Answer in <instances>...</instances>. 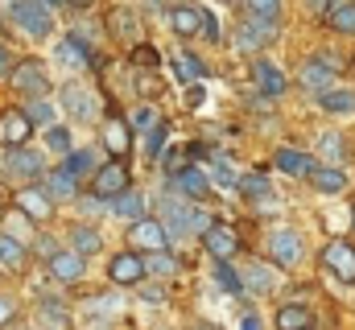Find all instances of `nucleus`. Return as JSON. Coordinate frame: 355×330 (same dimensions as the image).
I'll use <instances>...</instances> for the list:
<instances>
[{
	"instance_id": "23",
	"label": "nucleus",
	"mask_w": 355,
	"mask_h": 330,
	"mask_svg": "<svg viewBox=\"0 0 355 330\" xmlns=\"http://www.w3.org/2000/svg\"><path fill=\"white\" fill-rule=\"evenodd\" d=\"M67 240H71V252H79L83 260H87V256H95V252L103 248V236H99L91 223H75V227L67 232Z\"/></svg>"
},
{
	"instance_id": "19",
	"label": "nucleus",
	"mask_w": 355,
	"mask_h": 330,
	"mask_svg": "<svg viewBox=\"0 0 355 330\" xmlns=\"http://www.w3.org/2000/svg\"><path fill=\"white\" fill-rule=\"evenodd\" d=\"M107 211H112L116 219H128V223H137V219H145V194L128 186L124 194H116V198H107Z\"/></svg>"
},
{
	"instance_id": "37",
	"label": "nucleus",
	"mask_w": 355,
	"mask_h": 330,
	"mask_svg": "<svg viewBox=\"0 0 355 330\" xmlns=\"http://www.w3.org/2000/svg\"><path fill=\"white\" fill-rule=\"evenodd\" d=\"M240 190H244V198L248 202H265V198H272V186H268V177L265 173H248V177H240Z\"/></svg>"
},
{
	"instance_id": "18",
	"label": "nucleus",
	"mask_w": 355,
	"mask_h": 330,
	"mask_svg": "<svg viewBox=\"0 0 355 330\" xmlns=\"http://www.w3.org/2000/svg\"><path fill=\"white\" fill-rule=\"evenodd\" d=\"M37 322H42V330H71L75 327V322H71V310H67L58 297H50V293L37 297Z\"/></svg>"
},
{
	"instance_id": "10",
	"label": "nucleus",
	"mask_w": 355,
	"mask_h": 330,
	"mask_svg": "<svg viewBox=\"0 0 355 330\" xmlns=\"http://www.w3.org/2000/svg\"><path fill=\"white\" fill-rule=\"evenodd\" d=\"M46 272H50L58 285H75V281H83V272H87V260H83L79 252H71V248H58V252L46 260Z\"/></svg>"
},
{
	"instance_id": "33",
	"label": "nucleus",
	"mask_w": 355,
	"mask_h": 330,
	"mask_svg": "<svg viewBox=\"0 0 355 330\" xmlns=\"http://www.w3.org/2000/svg\"><path fill=\"white\" fill-rule=\"evenodd\" d=\"M42 132H46V149H50V153L67 157V153L75 149V137H71V128H67V124H58V120H54V124H50V128H42Z\"/></svg>"
},
{
	"instance_id": "52",
	"label": "nucleus",
	"mask_w": 355,
	"mask_h": 330,
	"mask_svg": "<svg viewBox=\"0 0 355 330\" xmlns=\"http://www.w3.org/2000/svg\"><path fill=\"white\" fill-rule=\"evenodd\" d=\"M343 4H347V0H310V8H314V12H327V17H331V12H339Z\"/></svg>"
},
{
	"instance_id": "34",
	"label": "nucleus",
	"mask_w": 355,
	"mask_h": 330,
	"mask_svg": "<svg viewBox=\"0 0 355 330\" xmlns=\"http://www.w3.org/2000/svg\"><path fill=\"white\" fill-rule=\"evenodd\" d=\"M33 227H37V223H33L25 211H17V207L8 211V207H4V236H12V240L25 244V236H33Z\"/></svg>"
},
{
	"instance_id": "54",
	"label": "nucleus",
	"mask_w": 355,
	"mask_h": 330,
	"mask_svg": "<svg viewBox=\"0 0 355 330\" xmlns=\"http://www.w3.org/2000/svg\"><path fill=\"white\" fill-rule=\"evenodd\" d=\"M33 248H37V252H42V256H46V260H50V256H54V252H58V244H54V240H50V236H37V240H33Z\"/></svg>"
},
{
	"instance_id": "31",
	"label": "nucleus",
	"mask_w": 355,
	"mask_h": 330,
	"mask_svg": "<svg viewBox=\"0 0 355 330\" xmlns=\"http://www.w3.org/2000/svg\"><path fill=\"white\" fill-rule=\"evenodd\" d=\"M21 112L29 116V124H33V128H50V124H54V116H58L54 99H46V95H42V99H25V107H21Z\"/></svg>"
},
{
	"instance_id": "29",
	"label": "nucleus",
	"mask_w": 355,
	"mask_h": 330,
	"mask_svg": "<svg viewBox=\"0 0 355 330\" xmlns=\"http://www.w3.org/2000/svg\"><path fill=\"white\" fill-rule=\"evenodd\" d=\"M252 75H257V87L265 91L268 99H277V95H285V75H281V71H277L272 62H265V58H261V62L252 67Z\"/></svg>"
},
{
	"instance_id": "21",
	"label": "nucleus",
	"mask_w": 355,
	"mask_h": 330,
	"mask_svg": "<svg viewBox=\"0 0 355 330\" xmlns=\"http://www.w3.org/2000/svg\"><path fill=\"white\" fill-rule=\"evenodd\" d=\"M277 37V25L272 21H257V17H248L244 25H240V37H236V46L240 50H257V46H265Z\"/></svg>"
},
{
	"instance_id": "50",
	"label": "nucleus",
	"mask_w": 355,
	"mask_h": 330,
	"mask_svg": "<svg viewBox=\"0 0 355 330\" xmlns=\"http://www.w3.org/2000/svg\"><path fill=\"white\" fill-rule=\"evenodd\" d=\"M153 124H157L153 107H141V112H132V120H128V128H153Z\"/></svg>"
},
{
	"instance_id": "7",
	"label": "nucleus",
	"mask_w": 355,
	"mask_h": 330,
	"mask_svg": "<svg viewBox=\"0 0 355 330\" xmlns=\"http://www.w3.org/2000/svg\"><path fill=\"white\" fill-rule=\"evenodd\" d=\"M12 207H17V211H25L33 223H46V219L54 215V198L46 194V186H42V182H29V186H21V190L12 194Z\"/></svg>"
},
{
	"instance_id": "55",
	"label": "nucleus",
	"mask_w": 355,
	"mask_h": 330,
	"mask_svg": "<svg viewBox=\"0 0 355 330\" xmlns=\"http://www.w3.org/2000/svg\"><path fill=\"white\" fill-rule=\"evenodd\" d=\"M12 314H17L12 297H0V327H8V322H12Z\"/></svg>"
},
{
	"instance_id": "42",
	"label": "nucleus",
	"mask_w": 355,
	"mask_h": 330,
	"mask_svg": "<svg viewBox=\"0 0 355 330\" xmlns=\"http://www.w3.org/2000/svg\"><path fill=\"white\" fill-rule=\"evenodd\" d=\"M248 17H257V21H272V25H277V17H281V0H248Z\"/></svg>"
},
{
	"instance_id": "2",
	"label": "nucleus",
	"mask_w": 355,
	"mask_h": 330,
	"mask_svg": "<svg viewBox=\"0 0 355 330\" xmlns=\"http://www.w3.org/2000/svg\"><path fill=\"white\" fill-rule=\"evenodd\" d=\"M162 227H166V236H202L207 227H211V215L198 207V202H190V198H178V194H162Z\"/></svg>"
},
{
	"instance_id": "27",
	"label": "nucleus",
	"mask_w": 355,
	"mask_h": 330,
	"mask_svg": "<svg viewBox=\"0 0 355 330\" xmlns=\"http://www.w3.org/2000/svg\"><path fill=\"white\" fill-rule=\"evenodd\" d=\"M58 169H67L71 177H79V182H83V177H91V173L99 169V157H95V149H71V153L62 157Z\"/></svg>"
},
{
	"instance_id": "36",
	"label": "nucleus",
	"mask_w": 355,
	"mask_h": 330,
	"mask_svg": "<svg viewBox=\"0 0 355 330\" xmlns=\"http://www.w3.org/2000/svg\"><path fill=\"white\" fill-rule=\"evenodd\" d=\"M318 162H327V165H343V137L339 132H322L318 137Z\"/></svg>"
},
{
	"instance_id": "1",
	"label": "nucleus",
	"mask_w": 355,
	"mask_h": 330,
	"mask_svg": "<svg viewBox=\"0 0 355 330\" xmlns=\"http://www.w3.org/2000/svg\"><path fill=\"white\" fill-rule=\"evenodd\" d=\"M0 17H4V25H12L29 42H50L54 37V12L42 0H0Z\"/></svg>"
},
{
	"instance_id": "5",
	"label": "nucleus",
	"mask_w": 355,
	"mask_h": 330,
	"mask_svg": "<svg viewBox=\"0 0 355 330\" xmlns=\"http://www.w3.org/2000/svg\"><path fill=\"white\" fill-rule=\"evenodd\" d=\"M58 103H62V112H67L71 120H79V124H91V120L99 116V95L91 91L87 82H79V79L62 82V91H58Z\"/></svg>"
},
{
	"instance_id": "8",
	"label": "nucleus",
	"mask_w": 355,
	"mask_h": 330,
	"mask_svg": "<svg viewBox=\"0 0 355 330\" xmlns=\"http://www.w3.org/2000/svg\"><path fill=\"white\" fill-rule=\"evenodd\" d=\"M33 132L37 128L29 124V116L21 107H4L0 112V149H21V145H29Z\"/></svg>"
},
{
	"instance_id": "47",
	"label": "nucleus",
	"mask_w": 355,
	"mask_h": 330,
	"mask_svg": "<svg viewBox=\"0 0 355 330\" xmlns=\"http://www.w3.org/2000/svg\"><path fill=\"white\" fill-rule=\"evenodd\" d=\"M87 310H91V314H116V310H120V302H116L112 293H95V302H87Z\"/></svg>"
},
{
	"instance_id": "48",
	"label": "nucleus",
	"mask_w": 355,
	"mask_h": 330,
	"mask_svg": "<svg viewBox=\"0 0 355 330\" xmlns=\"http://www.w3.org/2000/svg\"><path fill=\"white\" fill-rule=\"evenodd\" d=\"M12 67H17V54L0 42V82H8V75H12Z\"/></svg>"
},
{
	"instance_id": "14",
	"label": "nucleus",
	"mask_w": 355,
	"mask_h": 330,
	"mask_svg": "<svg viewBox=\"0 0 355 330\" xmlns=\"http://www.w3.org/2000/svg\"><path fill=\"white\" fill-rule=\"evenodd\" d=\"M107 277H112L116 285H141V281H145V260H141L137 252H116L112 264H107Z\"/></svg>"
},
{
	"instance_id": "25",
	"label": "nucleus",
	"mask_w": 355,
	"mask_h": 330,
	"mask_svg": "<svg viewBox=\"0 0 355 330\" xmlns=\"http://www.w3.org/2000/svg\"><path fill=\"white\" fill-rule=\"evenodd\" d=\"M103 145H107V153H112V157H124V153H128V145H132V128H128L124 120H116V116H112V120L103 124Z\"/></svg>"
},
{
	"instance_id": "41",
	"label": "nucleus",
	"mask_w": 355,
	"mask_h": 330,
	"mask_svg": "<svg viewBox=\"0 0 355 330\" xmlns=\"http://www.w3.org/2000/svg\"><path fill=\"white\" fill-rule=\"evenodd\" d=\"M215 281H219V285H223L232 297H244V281L236 277V268H232L227 260H219V264H215Z\"/></svg>"
},
{
	"instance_id": "9",
	"label": "nucleus",
	"mask_w": 355,
	"mask_h": 330,
	"mask_svg": "<svg viewBox=\"0 0 355 330\" xmlns=\"http://www.w3.org/2000/svg\"><path fill=\"white\" fill-rule=\"evenodd\" d=\"M128 190V165L120 162H107L99 165L95 173H91V194H99V198H116V194H124Z\"/></svg>"
},
{
	"instance_id": "38",
	"label": "nucleus",
	"mask_w": 355,
	"mask_h": 330,
	"mask_svg": "<svg viewBox=\"0 0 355 330\" xmlns=\"http://www.w3.org/2000/svg\"><path fill=\"white\" fill-rule=\"evenodd\" d=\"M174 71L182 82H198L207 75V67H202V58H194V54H178L174 58Z\"/></svg>"
},
{
	"instance_id": "59",
	"label": "nucleus",
	"mask_w": 355,
	"mask_h": 330,
	"mask_svg": "<svg viewBox=\"0 0 355 330\" xmlns=\"http://www.w3.org/2000/svg\"><path fill=\"white\" fill-rule=\"evenodd\" d=\"M145 4H153V8H157V4H162V0H145Z\"/></svg>"
},
{
	"instance_id": "3",
	"label": "nucleus",
	"mask_w": 355,
	"mask_h": 330,
	"mask_svg": "<svg viewBox=\"0 0 355 330\" xmlns=\"http://www.w3.org/2000/svg\"><path fill=\"white\" fill-rule=\"evenodd\" d=\"M0 177H4V182H21V186L42 182V177H46V153H42V149H29V145L4 149V157H0Z\"/></svg>"
},
{
	"instance_id": "51",
	"label": "nucleus",
	"mask_w": 355,
	"mask_h": 330,
	"mask_svg": "<svg viewBox=\"0 0 355 330\" xmlns=\"http://www.w3.org/2000/svg\"><path fill=\"white\" fill-rule=\"evenodd\" d=\"M141 302L162 306V302H166V285H141Z\"/></svg>"
},
{
	"instance_id": "15",
	"label": "nucleus",
	"mask_w": 355,
	"mask_h": 330,
	"mask_svg": "<svg viewBox=\"0 0 355 330\" xmlns=\"http://www.w3.org/2000/svg\"><path fill=\"white\" fill-rule=\"evenodd\" d=\"M202 248H207L215 260H232L236 248H240V240H236V232H232L227 223H211V227L202 232Z\"/></svg>"
},
{
	"instance_id": "43",
	"label": "nucleus",
	"mask_w": 355,
	"mask_h": 330,
	"mask_svg": "<svg viewBox=\"0 0 355 330\" xmlns=\"http://www.w3.org/2000/svg\"><path fill=\"white\" fill-rule=\"evenodd\" d=\"M331 29H335V33H347V37H355V4H343L339 12H331Z\"/></svg>"
},
{
	"instance_id": "20",
	"label": "nucleus",
	"mask_w": 355,
	"mask_h": 330,
	"mask_svg": "<svg viewBox=\"0 0 355 330\" xmlns=\"http://www.w3.org/2000/svg\"><path fill=\"white\" fill-rule=\"evenodd\" d=\"M29 268V244L0 232V272H25Z\"/></svg>"
},
{
	"instance_id": "4",
	"label": "nucleus",
	"mask_w": 355,
	"mask_h": 330,
	"mask_svg": "<svg viewBox=\"0 0 355 330\" xmlns=\"http://www.w3.org/2000/svg\"><path fill=\"white\" fill-rule=\"evenodd\" d=\"M8 87H12L17 95H25V99L50 95V71H46V62H42V58H17V67H12V75H8Z\"/></svg>"
},
{
	"instance_id": "53",
	"label": "nucleus",
	"mask_w": 355,
	"mask_h": 330,
	"mask_svg": "<svg viewBox=\"0 0 355 330\" xmlns=\"http://www.w3.org/2000/svg\"><path fill=\"white\" fill-rule=\"evenodd\" d=\"M202 99H207V91H202L198 82H190V91H186V103H190V107H202Z\"/></svg>"
},
{
	"instance_id": "39",
	"label": "nucleus",
	"mask_w": 355,
	"mask_h": 330,
	"mask_svg": "<svg viewBox=\"0 0 355 330\" xmlns=\"http://www.w3.org/2000/svg\"><path fill=\"white\" fill-rule=\"evenodd\" d=\"M166 141H170V124H166V120H157V124L149 128V141H145V157H149V162H157V157H162V149H166Z\"/></svg>"
},
{
	"instance_id": "60",
	"label": "nucleus",
	"mask_w": 355,
	"mask_h": 330,
	"mask_svg": "<svg viewBox=\"0 0 355 330\" xmlns=\"http://www.w3.org/2000/svg\"><path fill=\"white\" fill-rule=\"evenodd\" d=\"M352 223H355V211H352Z\"/></svg>"
},
{
	"instance_id": "30",
	"label": "nucleus",
	"mask_w": 355,
	"mask_h": 330,
	"mask_svg": "<svg viewBox=\"0 0 355 330\" xmlns=\"http://www.w3.org/2000/svg\"><path fill=\"white\" fill-rule=\"evenodd\" d=\"M272 322H277V330H314V314L306 306H281Z\"/></svg>"
},
{
	"instance_id": "58",
	"label": "nucleus",
	"mask_w": 355,
	"mask_h": 330,
	"mask_svg": "<svg viewBox=\"0 0 355 330\" xmlns=\"http://www.w3.org/2000/svg\"><path fill=\"white\" fill-rule=\"evenodd\" d=\"M4 207H8V194H4V186H0V211H4Z\"/></svg>"
},
{
	"instance_id": "11",
	"label": "nucleus",
	"mask_w": 355,
	"mask_h": 330,
	"mask_svg": "<svg viewBox=\"0 0 355 330\" xmlns=\"http://www.w3.org/2000/svg\"><path fill=\"white\" fill-rule=\"evenodd\" d=\"M322 264L343 281V285H355V248L347 240H331L322 248Z\"/></svg>"
},
{
	"instance_id": "24",
	"label": "nucleus",
	"mask_w": 355,
	"mask_h": 330,
	"mask_svg": "<svg viewBox=\"0 0 355 330\" xmlns=\"http://www.w3.org/2000/svg\"><path fill=\"white\" fill-rule=\"evenodd\" d=\"M314 165L318 162H314L310 153H302V149H277V169L289 173V177H310Z\"/></svg>"
},
{
	"instance_id": "16",
	"label": "nucleus",
	"mask_w": 355,
	"mask_h": 330,
	"mask_svg": "<svg viewBox=\"0 0 355 330\" xmlns=\"http://www.w3.org/2000/svg\"><path fill=\"white\" fill-rule=\"evenodd\" d=\"M268 252H272V260L277 264H297L302 260V240H297V232H289V227H277L272 236H268Z\"/></svg>"
},
{
	"instance_id": "35",
	"label": "nucleus",
	"mask_w": 355,
	"mask_h": 330,
	"mask_svg": "<svg viewBox=\"0 0 355 330\" xmlns=\"http://www.w3.org/2000/svg\"><path fill=\"white\" fill-rule=\"evenodd\" d=\"M178 186H182L190 198H207V194H211V182H207L202 169H178Z\"/></svg>"
},
{
	"instance_id": "22",
	"label": "nucleus",
	"mask_w": 355,
	"mask_h": 330,
	"mask_svg": "<svg viewBox=\"0 0 355 330\" xmlns=\"http://www.w3.org/2000/svg\"><path fill=\"white\" fill-rule=\"evenodd\" d=\"M335 79V58L327 54V58H310L306 67H302V82L306 87H314V91H327Z\"/></svg>"
},
{
	"instance_id": "6",
	"label": "nucleus",
	"mask_w": 355,
	"mask_h": 330,
	"mask_svg": "<svg viewBox=\"0 0 355 330\" xmlns=\"http://www.w3.org/2000/svg\"><path fill=\"white\" fill-rule=\"evenodd\" d=\"M54 62H58V67H67V71H91L95 50H91L87 37L75 29V33H67L62 42H54Z\"/></svg>"
},
{
	"instance_id": "17",
	"label": "nucleus",
	"mask_w": 355,
	"mask_h": 330,
	"mask_svg": "<svg viewBox=\"0 0 355 330\" xmlns=\"http://www.w3.org/2000/svg\"><path fill=\"white\" fill-rule=\"evenodd\" d=\"M103 25H107V33H112V37H120V42H128V37H137V33H141V17H137L128 4H116V8H107Z\"/></svg>"
},
{
	"instance_id": "13",
	"label": "nucleus",
	"mask_w": 355,
	"mask_h": 330,
	"mask_svg": "<svg viewBox=\"0 0 355 330\" xmlns=\"http://www.w3.org/2000/svg\"><path fill=\"white\" fill-rule=\"evenodd\" d=\"M42 186H46V194H50L54 202H79V194H83V182L71 177L67 169H46Z\"/></svg>"
},
{
	"instance_id": "28",
	"label": "nucleus",
	"mask_w": 355,
	"mask_h": 330,
	"mask_svg": "<svg viewBox=\"0 0 355 330\" xmlns=\"http://www.w3.org/2000/svg\"><path fill=\"white\" fill-rule=\"evenodd\" d=\"M318 103H322V112H335V116H352V112H355V91H343V87H327V91H318Z\"/></svg>"
},
{
	"instance_id": "45",
	"label": "nucleus",
	"mask_w": 355,
	"mask_h": 330,
	"mask_svg": "<svg viewBox=\"0 0 355 330\" xmlns=\"http://www.w3.org/2000/svg\"><path fill=\"white\" fill-rule=\"evenodd\" d=\"M215 182H219L223 190H232V186H240V173H236V165L227 162V157H215Z\"/></svg>"
},
{
	"instance_id": "12",
	"label": "nucleus",
	"mask_w": 355,
	"mask_h": 330,
	"mask_svg": "<svg viewBox=\"0 0 355 330\" xmlns=\"http://www.w3.org/2000/svg\"><path fill=\"white\" fill-rule=\"evenodd\" d=\"M128 244L141 248V252H162V248L170 244V236H166L162 219H137V223L128 227Z\"/></svg>"
},
{
	"instance_id": "40",
	"label": "nucleus",
	"mask_w": 355,
	"mask_h": 330,
	"mask_svg": "<svg viewBox=\"0 0 355 330\" xmlns=\"http://www.w3.org/2000/svg\"><path fill=\"white\" fill-rule=\"evenodd\" d=\"M178 268V260L162 248V252H149V260H145V277H170Z\"/></svg>"
},
{
	"instance_id": "57",
	"label": "nucleus",
	"mask_w": 355,
	"mask_h": 330,
	"mask_svg": "<svg viewBox=\"0 0 355 330\" xmlns=\"http://www.w3.org/2000/svg\"><path fill=\"white\" fill-rule=\"evenodd\" d=\"M62 8H75V12H83V8H91V0H58Z\"/></svg>"
},
{
	"instance_id": "56",
	"label": "nucleus",
	"mask_w": 355,
	"mask_h": 330,
	"mask_svg": "<svg viewBox=\"0 0 355 330\" xmlns=\"http://www.w3.org/2000/svg\"><path fill=\"white\" fill-rule=\"evenodd\" d=\"M240 330H265V322H261L257 314H244V318H240Z\"/></svg>"
},
{
	"instance_id": "44",
	"label": "nucleus",
	"mask_w": 355,
	"mask_h": 330,
	"mask_svg": "<svg viewBox=\"0 0 355 330\" xmlns=\"http://www.w3.org/2000/svg\"><path fill=\"white\" fill-rule=\"evenodd\" d=\"M244 289L268 293V289H272V272H268V268H261V264H252V268H248V277H244Z\"/></svg>"
},
{
	"instance_id": "32",
	"label": "nucleus",
	"mask_w": 355,
	"mask_h": 330,
	"mask_svg": "<svg viewBox=\"0 0 355 330\" xmlns=\"http://www.w3.org/2000/svg\"><path fill=\"white\" fill-rule=\"evenodd\" d=\"M198 17H202V8H194V4H178V8H170V25H174V33H182V37L198 33Z\"/></svg>"
},
{
	"instance_id": "49",
	"label": "nucleus",
	"mask_w": 355,
	"mask_h": 330,
	"mask_svg": "<svg viewBox=\"0 0 355 330\" xmlns=\"http://www.w3.org/2000/svg\"><path fill=\"white\" fill-rule=\"evenodd\" d=\"M198 29H202V37H207V42H219V21H215L211 12H202V17H198Z\"/></svg>"
},
{
	"instance_id": "46",
	"label": "nucleus",
	"mask_w": 355,
	"mask_h": 330,
	"mask_svg": "<svg viewBox=\"0 0 355 330\" xmlns=\"http://www.w3.org/2000/svg\"><path fill=\"white\" fill-rule=\"evenodd\" d=\"M132 67H141V71H157V67H162V54H157L153 46H137V50H132Z\"/></svg>"
},
{
	"instance_id": "26",
	"label": "nucleus",
	"mask_w": 355,
	"mask_h": 330,
	"mask_svg": "<svg viewBox=\"0 0 355 330\" xmlns=\"http://www.w3.org/2000/svg\"><path fill=\"white\" fill-rule=\"evenodd\" d=\"M310 182H314V190H322V194H343V190H347V173L335 169V165H314V169H310Z\"/></svg>"
}]
</instances>
